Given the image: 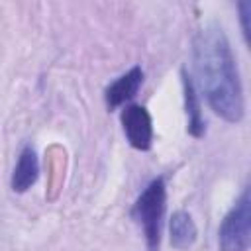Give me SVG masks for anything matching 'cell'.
<instances>
[{
    "label": "cell",
    "instance_id": "1",
    "mask_svg": "<svg viewBox=\"0 0 251 251\" xmlns=\"http://www.w3.org/2000/svg\"><path fill=\"white\" fill-rule=\"evenodd\" d=\"M192 57L200 90L214 114L239 124L245 116V98L237 61L224 29L216 24L202 27L192 39Z\"/></svg>",
    "mask_w": 251,
    "mask_h": 251
},
{
    "label": "cell",
    "instance_id": "2",
    "mask_svg": "<svg viewBox=\"0 0 251 251\" xmlns=\"http://www.w3.org/2000/svg\"><path fill=\"white\" fill-rule=\"evenodd\" d=\"M165 210H167V184L163 176H157L145 186V190L137 196L131 208V218L143 229L147 251H159L161 247Z\"/></svg>",
    "mask_w": 251,
    "mask_h": 251
},
{
    "label": "cell",
    "instance_id": "3",
    "mask_svg": "<svg viewBox=\"0 0 251 251\" xmlns=\"http://www.w3.org/2000/svg\"><path fill=\"white\" fill-rule=\"evenodd\" d=\"M251 245V196L245 186L218 229L220 251H247Z\"/></svg>",
    "mask_w": 251,
    "mask_h": 251
},
{
    "label": "cell",
    "instance_id": "4",
    "mask_svg": "<svg viewBox=\"0 0 251 251\" xmlns=\"http://www.w3.org/2000/svg\"><path fill=\"white\" fill-rule=\"evenodd\" d=\"M120 122L127 143L137 151H149L153 145V120L145 106L129 104L122 110Z\"/></svg>",
    "mask_w": 251,
    "mask_h": 251
},
{
    "label": "cell",
    "instance_id": "5",
    "mask_svg": "<svg viewBox=\"0 0 251 251\" xmlns=\"http://www.w3.org/2000/svg\"><path fill=\"white\" fill-rule=\"evenodd\" d=\"M141 84H143V69L139 65H135L127 73H124L120 78H116L110 86H106L104 102H106L108 110H116V108L124 106L126 102H129L137 94Z\"/></svg>",
    "mask_w": 251,
    "mask_h": 251
},
{
    "label": "cell",
    "instance_id": "6",
    "mask_svg": "<svg viewBox=\"0 0 251 251\" xmlns=\"http://www.w3.org/2000/svg\"><path fill=\"white\" fill-rule=\"evenodd\" d=\"M39 176V161H37V153L31 145H25L20 155H18V163L14 167V173H12V180H10V186L14 192L18 194H24L27 192L35 180Z\"/></svg>",
    "mask_w": 251,
    "mask_h": 251
},
{
    "label": "cell",
    "instance_id": "7",
    "mask_svg": "<svg viewBox=\"0 0 251 251\" xmlns=\"http://www.w3.org/2000/svg\"><path fill=\"white\" fill-rule=\"evenodd\" d=\"M180 82H182V96H184V110H186V129L192 137H202L206 131V124L202 118V108H200V100L196 94V86L194 80L190 78V75L186 73V69H180Z\"/></svg>",
    "mask_w": 251,
    "mask_h": 251
},
{
    "label": "cell",
    "instance_id": "8",
    "mask_svg": "<svg viewBox=\"0 0 251 251\" xmlns=\"http://www.w3.org/2000/svg\"><path fill=\"white\" fill-rule=\"evenodd\" d=\"M169 233H171V245L178 251H184V249L194 245V241L198 237V227H196V224L188 212L176 210L171 216Z\"/></svg>",
    "mask_w": 251,
    "mask_h": 251
},
{
    "label": "cell",
    "instance_id": "9",
    "mask_svg": "<svg viewBox=\"0 0 251 251\" xmlns=\"http://www.w3.org/2000/svg\"><path fill=\"white\" fill-rule=\"evenodd\" d=\"M239 10V22H241V31L245 43H249V33H251V0H241L237 4Z\"/></svg>",
    "mask_w": 251,
    "mask_h": 251
}]
</instances>
